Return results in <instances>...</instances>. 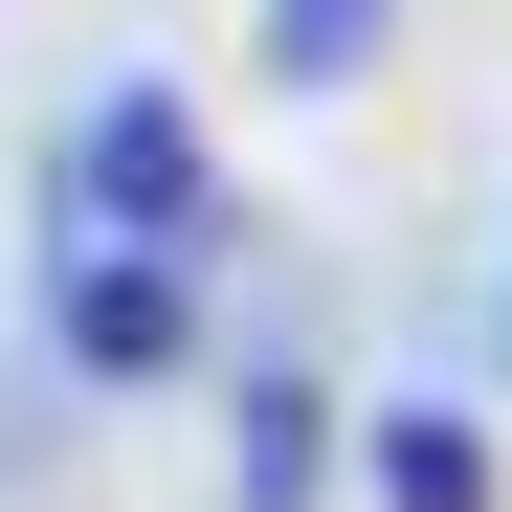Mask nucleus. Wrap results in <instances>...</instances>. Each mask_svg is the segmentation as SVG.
Returning <instances> with one entry per match:
<instances>
[{
    "label": "nucleus",
    "instance_id": "obj_2",
    "mask_svg": "<svg viewBox=\"0 0 512 512\" xmlns=\"http://www.w3.org/2000/svg\"><path fill=\"white\" fill-rule=\"evenodd\" d=\"M45 334H67V379H179V357H201V245L45 223Z\"/></svg>",
    "mask_w": 512,
    "mask_h": 512
},
{
    "label": "nucleus",
    "instance_id": "obj_1",
    "mask_svg": "<svg viewBox=\"0 0 512 512\" xmlns=\"http://www.w3.org/2000/svg\"><path fill=\"white\" fill-rule=\"evenodd\" d=\"M45 223H134V245H201V223H223V134H201V90L112 67V90H90V134H67V179H45Z\"/></svg>",
    "mask_w": 512,
    "mask_h": 512
},
{
    "label": "nucleus",
    "instance_id": "obj_4",
    "mask_svg": "<svg viewBox=\"0 0 512 512\" xmlns=\"http://www.w3.org/2000/svg\"><path fill=\"white\" fill-rule=\"evenodd\" d=\"M223 446H245V512H312V468H334V423H312V379H290V357H245V401H223Z\"/></svg>",
    "mask_w": 512,
    "mask_h": 512
},
{
    "label": "nucleus",
    "instance_id": "obj_3",
    "mask_svg": "<svg viewBox=\"0 0 512 512\" xmlns=\"http://www.w3.org/2000/svg\"><path fill=\"white\" fill-rule=\"evenodd\" d=\"M357 490H379V512H490V423H468V401H379Z\"/></svg>",
    "mask_w": 512,
    "mask_h": 512
},
{
    "label": "nucleus",
    "instance_id": "obj_5",
    "mask_svg": "<svg viewBox=\"0 0 512 512\" xmlns=\"http://www.w3.org/2000/svg\"><path fill=\"white\" fill-rule=\"evenodd\" d=\"M379 45H401V0H268V67H290V90H357Z\"/></svg>",
    "mask_w": 512,
    "mask_h": 512
}]
</instances>
